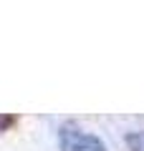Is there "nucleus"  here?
I'll list each match as a JSON object with an SVG mask.
<instances>
[{
    "label": "nucleus",
    "instance_id": "nucleus-1",
    "mask_svg": "<svg viewBox=\"0 0 144 151\" xmlns=\"http://www.w3.org/2000/svg\"><path fill=\"white\" fill-rule=\"evenodd\" d=\"M58 146L61 151H109L104 139L76 124H63L58 129Z\"/></svg>",
    "mask_w": 144,
    "mask_h": 151
},
{
    "label": "nucleus",
    "instance_id": "nucleus-2",
    "mask_svg": "<svg viewBox=\"0 0 144 151\" xmlns=\"http://www.w3.org/2000/svg\"><path fill=\"white\" fill-rule=\"evenodd\" d=\"M124 141H127V149L129 151H144V129L129 131Z\"/></svg>",
    "mask_w": 144,
    "mask_h": 151
},
{
    "label": "nucleus",
    "instance_id": "nucleus-3",
    "mask_svg": "<svg viewBox=\"0 0 144 151\" xmlns=\"http://www.w3.org/2000/svg\"><path fill=\"white\" fill-rule=\"evenodd\" d=\"M15 116H5V113H0V134H3V131H10V126L15 124Z\"/></svg>",
    "mask_w": 144,
    "mask_h": 151
}]
</instances>
